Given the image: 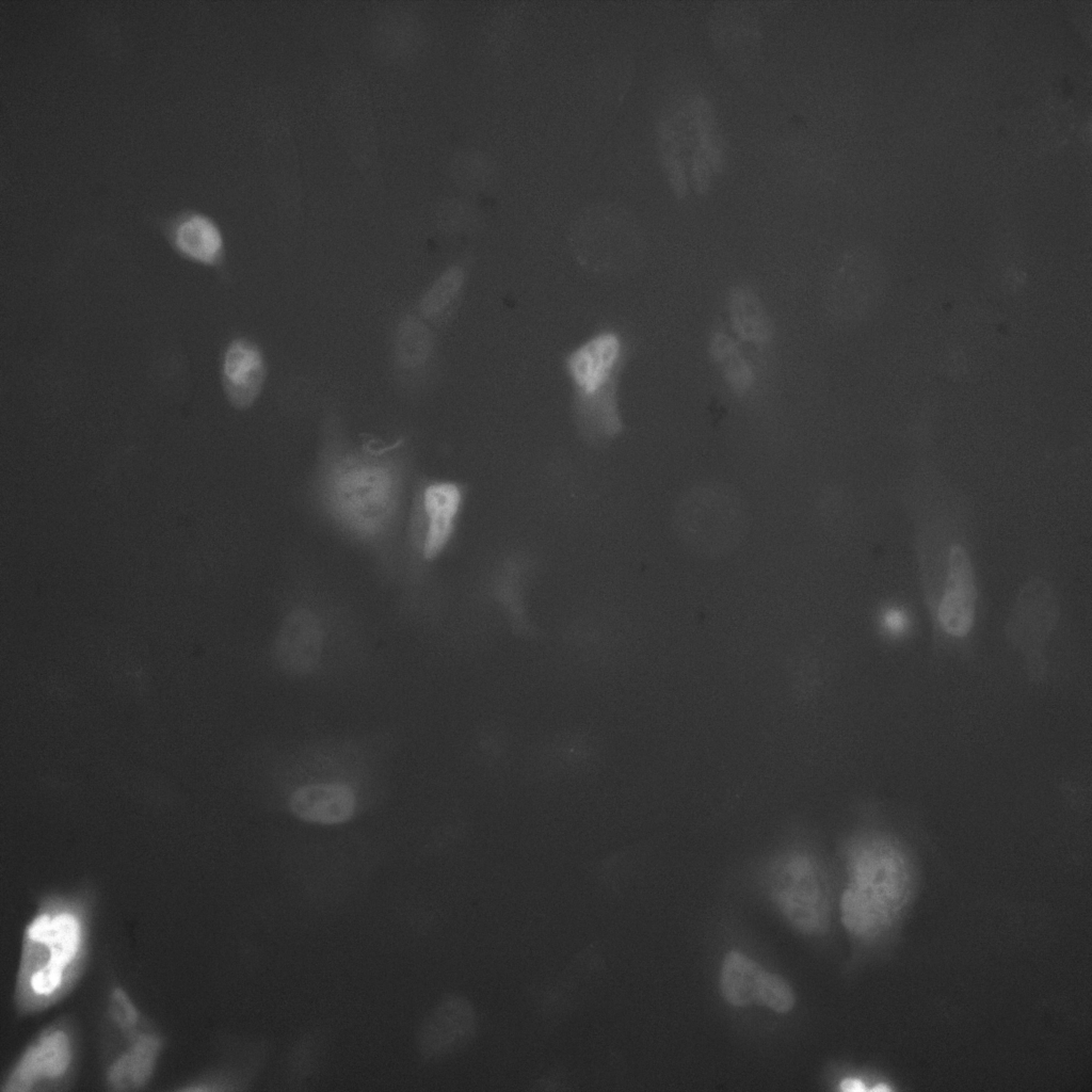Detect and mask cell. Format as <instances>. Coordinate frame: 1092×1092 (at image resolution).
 Here are the masks:
<instances>
[{
    "label": "cell",
    "instance_id": "6da1fadb",
    "mask_svg": "<svg viewBox=\"0 0 1092 1092\" xmlns=\"http://www.w3.org/2000/svg\"><path fill=\"white\" fill-rule=\"evenodd\" d=\"M411 471L404 439L357 445L334 423L324 432L311 476L309 494L320 517L388 576L407 571Z\"/></svg>",
    "mask_w": 1092,
    "mask_h": 1092
},
{
    "label": "cell",
    "instance_id": "7a4b0ae2",
    "mask_svg": "<svg viewBox=\"0 0 1092 1092\" xmlns=\"http://www.w3.org/2000/svg\"><path fill=\"white\" fill-rule=\"evenodd\" d=\"M855 889L849 893L850 922L857 931L879 935L897 922L912 894V871L903 850L893 840L872 838L855 853Z\"/></svg>",
    "mask_w": 1092,
    "mask_h": 1092
},
{
    "label": "cell",
    "instance_id": "3957f363",
    "mask_svg": "<svg viewBox=\"0 0 1092 1092\" xmlns=\"http://www.w3.org/2000/svg\"><path fill=\"white\" fill-rule=\"evenodd\" d=\"M82 943L78 917L70 912L38 915L26 932L22 976L38 997H50L62 985Z\"/></svg>",
    "mask_w": 1092,
    "mask_h": 1092
},
{
    "label": "cell",
    "instance_id": "277c9868",
    "mask_svg": "<svg viewBox=\"0 0 1092 1092\" xmlns=\"http://www.w3.org/2000/svg\"><path fill=\"white\" fill-rule=\"evenodd\" d=\"M462 503L461 487L450 481H428L416 486L405 527L410 569L435 560L449 544Z\"/></svg>",
    "mask_w": 1092,
    "mask_h": 1092
},
{
    "label": "cell",
    "instance_id": "5b68a950",
    "mask_svg": "<svg viewBox=\"0 0 1092 1092\" xmlns=\"http://www.w3.org/2000/svg\"><path fill=\"white\" fill-rule=\"evenodd\" d=\"M222 386L229 404L247 410L259 398L267 379V363L260 347L246 337H237L222 357Z\"/></svg>",
    "mask_w": 1092,
    "mask_h": 1092
},
{
    "label": "cell",
    "instance_id": "8992f818",
    "mask_svg": "<svg viewBox=\"0 0 1092 1092\" xmlns=\"http://www.w3.org/2000/svg\"><path fill=\"white\" fill-rule=\"evenodd\" d=\"M322 644L319 616L305 608L293 610L286 616L276 638V660L290 674H306L317 665Z\"/></svg>",
    "mask_w": 1092,
    "mask_h": 1092
},
{
    "label": "cell",
    "instance_id": "52a82bcc",
    "mask_svg": "<svg viewBox=\"0 0 1092 1092\" xmlns=\"http://www.w3.org/2000/svg\"><path fill=\"white\" fill-rule=\"evenodd\" d=\"M976 589L973 568L965 549H950L945 591L938 607V621L949 635L962 637L973 625Z\"/></svg>",
    "mask_w": 1092,
    "mask_h": 1092
},
{
    "label": "cell",
    "instance_id": "ba28073f",
    "mask_svg": "<svg viewBox=\"0 0 1092 1092\" xmlns=\"http://www.w3.org/2000/svg\"><path fill=\"white\" fill-rule=\"evenodd\" d=\"M621 353V341L612 333L599 334L574 351L566 366L578 394H593L614 381Z\"/></svg>",
    "mask_w": 1092,
    "mask_h": 1092
},
{
    "label": "cell",
    "instance_id": "9c48e42d",
    "mask_svg": "<svg viewBox=\"0 0 1092 1092\" xmlns=\"http://www.w3.org/2000/svg\"><path fill=\"white\" fill-rule=\"evenodd\" d=\"M70 1057L69 1040L63 1031L44 1034L25 1053L7 1080L6 1090L26 1091L38 1080L62 1076Z\"/></svg>",
    "mask_w": 1092,
    "mask_h": 1092
},
{
    "label": "cell",
    "instance_id": "30bf717a",
    "mask_svg": "<svg viewBox=\"0 0 1092 1092\" xmlns=\"http://www.w3.org/2000/svg\"><path fill=\"white\" fill-rule=\"evenodd\" d=\"M289 804L292 813L304 821L336 824L353 816L356 800L347 785L322 783L299 788Z\"/></svg>",
    "mask_w": 1092,
    "mask_h": 1092
},
{
    "label": "cell",
    "instance_id": "8fae6325",
    "mask_svg": "<svg viewBox=\"0 0 1092 1092\" xmlns=\"http://www.w3.org/2000/svg\"><path fill=\"white\" fill-rule=\"evenodd\" d=\"M171 241L188 260L218 268L224 261V242L216 224L200 213H189L174 223Z\"/></svg>",
    "mask_w": 1092,
    "mask_h": 1092
},
{
    "label": "cell",
    "instance_id": "7c38bea8",
    "mask_svg": "<svg viewBox=\"0 0 1092 1092\" xmlns=\"http://www.w3.org/2000/svg\"><path fill=\"white\" fill-rule=\"evenodd\" d=\"M768 974L746 956L730 951L724 958L721 968L722 995L733 1006L760 1005Z\"/></svg>",
    "mask_w": 1092,
    "mask_h": 1092
},
{
    "label": "cell",
    "instance_id": "4fadbf2b",
    "mask_svg": "<svg viewBox=\"0 0 1092 1092\" xmlns=\"http://www.w3.org/2000/svg\"><path fill=\"white\" fill-rule=\"evenodd\" d=\"M576 415L580 430L590 438H609L620 432L614 381L593 394H578Z\"/></svg>",
    "mask_w": 1092,
    "mask_h": 1092
},
{
    "label": "cell",
    "instance_id": "5bb4252c",
    "mask_svg": "<svg viewBox=\"0 0 1092 1092\" xmlns=\"http://www.w3.org/2000/svg\"><path fill=\"white\" fill-rule=\"evenodd\" d=\"M159 1041L154 1035L141 1034L132 1046L110 1067L108 1083L114 1090L138 1089L151 1075Z\"/></svg>",
    "mask_w": 1092,
    "mask_h": 1092
},
{
    "label": "cell",
    "instance_id": "9a60e30c",
    "mask_svg": "<svg viewBox=\"0 0 1092 1092\" xmlns=\"http://www.w3.org/2000/svg\"><path fill=\"white\" fill-rule=\"evenodd\" d=\"M397 363L405 370L423 365L432 350L431 334L416 319L405 321L397 336Z\"/></svg>",
    "mask_w": 1092,
    "mask_h": 1092
},
{
    "label": "cell",
    "instance_id": "2e32d148",
    "mask_svg": "<svg viewBox=\"0 0 1092 1092\" xmlns=\"http://www.w3.org/2000/svg\"><path fill=\"white\" fill-rule=\"evenodd\" d=\"M691 112L698 135V147L705 154L710 165L720 170L723 164V154L712 105L706 97L700 95L693 100Z\"/></svg>",
    "mask_w": 1092,
    "mask_h": 1092
},
{
    "label": "cell",
    "instance_id": "e0dca14e",
    "mask_svg": "<svg viewBox=\"0 0 1092 1092\" xmlns=\"http://www.w3.org/2000/svg\"><path fill=\"white\" fill-rule=\"evenodd\" d=\"M464 280L460 268H450L441 274L420 303L421 312L428 318L443 314L457 296Z\"/></svg>",
    "mask_w": 1092,
    "mask_h": 1092
},
{
    "label": "cell",
    "instance_id": "ac0fdd59",
    "mask_svg": "<svg viewBox=\"0 0 1092 1092\" xmlns=\"http://www.w3.org/2000/svg\"><path fill=\"white\" fill-rule=\"evenodd\" d=\"M109 1012L111 1018L126 1033L134 1032L139 1022V1013L128 996L119 989H116L110 999Z\"/></svg>",
    "mask_w": 1092,
    "mask_h": 1092
},
{
    "label": "cell",
    "instance_id": "d6986e66",
    "mask_svg": "<svg viewBox=\"0 0 1092 1092\" xmlns=\"http://www.w3.org/2000/svg\"><path fill=\"white\" fill-rule=\"evenodd\" d=\"M709 161L705 154L698 147L692 157V177L695 189L700 193H705L709 189L710 184V168Z\"/></svg>",
    "mask_w": 1092,
    "mask_h": 1092
},
{
    "label": "cell",
    "instance_id": "ffe728a7",
    "mask_svg": "<svg viewBox=\"0 0 1092 1092\" xmlns=\"http://www.w3.org/2000/svg\"><path fill=\"white\" fill-rule=\"evenodd\" d=\"M883 623L885 628L894 635L903 632L906 627L905 615L895 609H890L884 614Z\"/></svg>",
    "mask_w": 1092,
    "mask_h": 1092
},
{
    "label": "cell",
    "instance_id": "44dd1931",
    "mask_svg": "<svg viewBox=\"0 0 1092 1092\" xmlns=\"http://www.w3.org/2000/svg\"><path fill=\"white\" fill-rule=\"evenodd\" d=\"M840 1090L844 1092H865L867 1089L861 1080L847 1078L841 1081Z\"/></svg>",
    "mask_w": 1092,
    "mask_h": 1092
},
{
    "label": "cell",
    "instance_id": "7402d4cb",
    "mask_svg": "<svg viewBox=\"0 0 1092 1092\" xmlns=\"http://www.w3.org/2000/svg\"><path fill=\"white\" fill-rule=\"evenodd\" d=\"M871 1091H873V1092H887V1091H889V1088L887 1086L883 1085V1083H880V1085L876 1086L874 1088H872Z\"/></svg>",
    "mask_w": 1092,
    "mask_h": 1092
}]
</instances>
